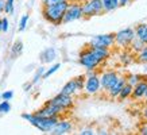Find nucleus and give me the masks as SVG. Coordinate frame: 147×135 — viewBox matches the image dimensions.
Masks as SVG:
<instances>
[{
  "label": "nucleus",
  "instance_id": "f257e3e1",
  "mask_svg": "<svg viewBox=\"0 0 147 135\" xmlns=\"http://www.w3.org/2000/svg\"><path fill=\"white\" fill-rule=\"evenodd\" d=\"M67 5H69L67 0L57 3V4L46 5V7L42 8V15L47 22L53 23L54 26H59V24H62V19L67 9Z\"/></svg>",
  "mask_w": 147,
  "mask_h": 135
},
{
  "label": "nucleus",
  "instance_id": "f03ea898",
  "mask_svg": "<svg viewBox=\"0 0 147 135\" xmlns=\"http://www.w3.org/2000/svg\"><path fill=\"white\" fill-rule=\"evenodd\" d=\"M22 117L26 119L27 122H30L32 126L36 127L42 132H50L55 127V124L59 122V116L43 117V116H38L35 113H23Z\"/></svg>",
  "mask_w": 147,
  "mask_h": 135
},
{
  "label": "nucleus",
  "instance_id": "7ed1b4c3",
  "mask_svg": "<svg viewBox=\"0 0 147 135\" xmlns=\"http://www.w3.org/2000/svg\"><path fill=\"white\" fill-rule=\"evenodd\" d=\"M81 66H84L86 70H96L97 66L101 63V61L94 55L92 51H90L89 47L84 49L80 53V59H78Z\"/></svg>",
  "mask_w": 147,
  "mask_h": 135
},
{
  "label": "nucleus",
  "instance_id": "20e7f679",
  "mask_svg": "<svg viewBox=\"0 0 147 135\" xmlns=\"http://www.w3.org/2000/svg\"><path fill=\"white\" fill-rule=\"evenodd\" d=\"M85 80H86V76H78L76 78H71L70 81H67L66 84L63 85V88L61 89V92L65 95H76L77 92L80 90H84L85 86Z\"/></svg>",
  "mask_w": 147,
  "mask_h": 135
},
{
  "label": "nucleus",
  "instance_id": "39448f33",
  "mask_svg": "<svg viewBox=\"0 0 147 135\" xmlns=\"http://www.w3.org/2000/svg\"><path fill=\"white\" fill-rule=\"evenodd\" d=\"M101 89V82H100V77L93 73V70H88L86 74V80H85L84 90L88 95H96Z\"/></svg>",
  "mask_w": 147,
  "mask_h": 135
},
{
  "label": "nucleus",
  "instance_id": "423d86ee",
  "mask_svg": "<svg viewBox=\"0 0 147 135\" xmlns=\"http://www.w3.org/2000/svg\"><path fill=\"white\" fill-rule=\"evenodd\" d=\"M101 12H104L102 0H88L82 5V15L85 18H92V16L100 15Z\"/></svg>",
  "mask_w": 147,
  "mask_h": 135
},
{
  "label": "nucleus",
  "instance_id": "0eeeda50",
  "mask_svg": "<svg viewBox=\"0 0 147 135\" xmlns=\"http://www.w3.org/2000/svg\"><path fill=\"white\" fill-rule=\"evenodd\" d=\"M135 39V30L132 28H123L115 34V43H117L121 47L131 46L132 41Z\"/></svg>",
  "mask_w": 147,
  "mask_h": 135
},
{
  "label": "nucleus",
  "instance_id": "6e6552de",
  "mask_svg": "<svg viewBox=\"0 0 147 135\" xmlns=\"http://www.w3.org/2000/svg\"><path fill=\"white\" fill-rule=\"evenodd\" d=\"M113 45H115V34H100V35H94L89 42V46L104 47V49H109Z\"/></svg>",
  "mask_w": 147,
  "mask_h": 135
},
{
  "label": "nucleus",
  "instance_id": "1a4fd4ad",
  "mask_svg": "<svg viewBox=\"0 0 147 135\" xmlns=\"http://www.w3.org/2000/svg\"><path fill=\"white\" fill-rule=\"evenodd\" d=\"M82 16H84V15H82V5L76 4V3H74V4H73V3H69L66 12L63 15L62 24H66V23L78 20V19H81Z\"/></svg>",
  "mask_w": 147,
  "mask_h": 135
},
{
  "label": "nucleus",
  "instance_id": "9d476101",
  "mask_svg": "<svg viewBox=\"0 0 147 135\" xmlns=\"http://www.w3.org/2000/svg\"><path fill=\"white\" fill-rule=\"evenodd\" d=\"M47 104H54V105H58V107L63 108V109H69L74 105V100L71 99L70 95H65L62 92H59L57 96H54L53 99H50L46 101Z\"/></svg>",
  "mask_w": 147,
  "mask_h": 135
},
{
  "label": "nucleus",
  "instance_id": "9b49d317",
  "mask_svg": "<svg viewBox=\"0 0 147 135\" xmlns=\"http://www.w3.org/2000/svg\"><path fill=\"white\" fill-rule=\"evenodd\" d=\"M65 109L58 105H54V104H47L45 103V105L42 108H39L36 112H34L38 116H43V117H49V116H59L61 113L63 112Z\"/></svg>",
  "mask_w": 147,
  "mask_h": 135
},
{
  "label": "nucleus",
  "instance_id": "f8f14e48",
  "mask_svg": "<svg viewBox=\"0 0 147 135\" xmlns=\"http://www.w3.org/2000/svg\"><path fill=\"white\" fill-rule=\"evenodd\" d=\"M119 78V74L113 70H109V72L102 73L101 77H100V82H101V89L108 90L113 84L116 82V80Z\"/></svg>",
  "mask_w": 147,
  "mask_h": 135
},
{
  "label": "nucleus",
  "instance_id": "ddd939ff",
  "mask_svg": "<svg viewBox=\"0 0 147 135\" xmlns=\"http://www.w3.org/2000/svg\"><path fill=\"white\" fill-rule=\"evenodd\" d=\"M125 82H127V78H125V77H120V76H119V78L116 80L115 84H113V85H112L111 88L107 90L108 95H109L111 97H113V99H115V97H117V96H119V93H120V90L123 89V86L125 85Z\"/></svg>",
  "mask_w": 147,
  "mask_h": 135
},
{
  "label": "nucleus",
  "instance_id": "4468645a",
  "mask_svg": "<svg viewBox=\"0 0 147 135\" xmlns=\"http://www.w3.org/2000/svg\"><path fill=\"white\" fill-rule=\"evenodd\" d=\"M71 123L69 120H59L55 124V127H54L53 130H51V132H53L54 135H62V134H67L69 131L71 130Z\"/></svg>",
  "mask_w": 147,
  "mask_h": 135
},
{
  "label": "nucleus",
  "instance_id": "2eb2a0df",
  "mask_svg": "<svg viewBox=\"0 0 147 135\" xmlns=\"http://www.w3.org/2000/svg\"><path fill=\"white\" fill-rule=\"evenodd\" d=\"M57 58V50L54 47H47L39 54V59L42 63H50Z\"/></svg>",
  "mask_w": 147,
  "mask_h": 135
},
{
  "label": "nucleus",
  "instance_id": "dca6fc26",
  "mask_svg": "<svg viewBox=\"0 0 147 135\" xmlns=\"http://www.w3.org/2000/svg\"><path fill=\"white\" fill-rule=\"evenodd\" d=\"M146 92H147V81L142 78V80L139 81L138 84L134 86L132 97H134V99H142V97H144Z\"/></svg>",
  "mask_w": 147,
  "mask_h": 135
},
{
  "label": "nucleus",
  "instance_id": "f3484780",
  "mask_svg": "<svg viewBox=\"0 0 147 135\" xmlns=\"http://www.w3.org/2000/svg\"><path fill=\"white\" fill-rule=\"evenodd\" d=\"M88 47H89L90 51H92V53H93L101 62L109 57V51H108V49H104V47H94V46H89V45H88Z\"/></svg>",
  "mask_w": 147,
  "mask_h": 135
},
{
  "label": "nucleus",
  "instance_id": "a211bd4d",
  "mask_svg": "<svg viewBox=\"0 0 147 135\" xmlns=\"http://www.w3.org/2000/svg\"><path fill=\"white\" fill-rule=\"evenodd\" d=\"M135 36L140 39L142 42L147 43V24L146 23H142V24H138L135 27Z\"/></svg>",
  "mask_w": 147,
  "mask_h": 135
},
{
  "label": "nucleus",
  "instance_id": "6ab92c4d",
  "mask_svg": "<svg viewBox=\"0 0 147 135\" xmlns=\"http://www.w3.org/2000/svg\"><path fill=\"white\" fill-rule=\"evenodd\" d=\"M132 90H134V86L129 85L128 82H125V85L123 86V89L120 90V93H119V100H125L128 99V97H131L132 96Z\"/></svg>",
  "mask_w": 147,
  "mask_h": 135
},
{
  "label": "nucleus",
  "instance_id": "aec40b11",
  "mask_svg": "<svg viewBox=\"0 0 147 135\" xmlns=\"http://www.w3.org/2000/svg\"><path fill=\"white\" fill-rule=\"evenodd\" d=\"M102 5L105 12H111L119 7V0H102Z\"/></svg>",
  "mask_w": 147,
  "mask_h": 135
},
{
  "label": "nucleus",
  "instance_id": "412c9836",
  "mask_svg": "<svg viewBox=\"0 0 147 135\" xmlns=\"http://www.w3.org/2000/svg\"><path fill=\"white\" fill-rule=\"evenodd\" d=\"M146 46V43L144 42H142L140 39H138L136 36H135V39L132 41V43H131V47H132V50H135L136 53H139L140 50H143V47Z\"/></svg>",
  "mask_w": 147,
  "mask_h": 135
},
{
  "label": "nucleus",
  "instance_id": "4be33fe9",
  "mask_svg": "<svg viewBox=\"0 0 147 135\" xmlns=\"http://www.w3.org/2000/svg\"><path fill=\"white\" fill-rule=\"evenodd\" d=\"M140 80H142V76H138V74H129V76L127 77V82L132 86L136 85Z\"/></svg>",
  "mask_w": 147,
  "mask_h": 135
},
{
  "label": "nucleus",
  "instance_id": "5701e85b",
  "mask_svg": "<svg viewBox=\"0 0 147 135\" xmlns=\"http://www.w3.org/2000/svg\"><path fill=\"white\" fill-rule=\"evenodd\" d=\"M23 50V43L20 41H16L12 46V55H19Z\"/></svg>",
  "mask_w": 147,
  "mask_h": 135
},
{
  "label": "nucleus",
  "instance_id": "b1692460",
  "mask_svg": "<svg viewBox=\"0 0 147 135\" xmlns=\"http://www.w3.org/2000/svg\"><path fill=\"white\" fill-rule=\"evenodd\" d=\"M45 72H46V68L45 66H40L39 69H38V72H36V74H35V77H34V80H32L31 84H35V82H38V81L40 80V78H43Z\"/></svg>",
  "mask_w": 147,
  "mask_h": 135
},
{
  "label": "nucleus",
  "instance_id": "393cba45",
  "mask_svg": "<svg viewBox=\"0 0 147 135\" xmlns=\"http://www.w3.org/2000/svg\"><path fill=\"white\" fill-rule=\"evenodd\" d=\"M59 68H61V63H55V65H53V66L50 68L49 70H46V72H45V74H43V78H49V77L51 76L53 73L57 72Z\"/></svg>",
  "mask_w": 147,
  "mask_h": 135
},
{
  "label": "nucleus",
  "instance_id": "a878e982",
  "mask_svg": "<svg viewBox=\"0 0 147 135\" xmlns=\"http://www.w3.org/2000/svg\"><path fill=\"white\" fill-rule=\"evenodd\" d=\"M9 109H11V105H9L8 100H4L3 103H0V113H7L9 112Z\"/></svg>",
  "mask_w": 147,
  "mask_h": 135
},
{
  "label": "nucleus",
  "instance_id": "bb28decb",
  "mask_svg": "<svg viewBox=\"0 0 147 135\" xmlns=\"http://www.w3.org/2000/svg\"><path fill=\"white\" fill-rule=\"evenodd\" d=\"M27 22H28V14L23 15L22 19H20V23H19V31H24V28L27 26Z\"/></svg>",
  "mask_w": 147,
  "mask_h": 135
},
{
  "label": "nucleus",
  "instance_id": "cd10ccee",
  "mask_svg": "<svg viewBox=\"0 0 147 135\" xmlns=\"http://www.w3.org/2000/svg\"><path fill=\"white\" fill-rule=\"evenodd\" d=\"M138 54H139V61H140V62H146L147 63V46H144L143 50H140Z\"/></svg>",
  "mask_w": 147,
  "mask_h": 135
},
{
  "label": "nucleus",
  "instance_id": "c85d7f7f",
  "mask_svg": "<svg viewBox=\"0 0 147 135\" xmlns=\"http://www.w3.org/2000/svg\"><path fill=\"white\" fill-rule=\"evenodd\" d=\"M61 1H65V0H42V5L46 7V5L57 4V3H61Z\"/></svg>",
  "mask_w": 147,
  "mask_h": 135
},
{
  "label": "nucleus",
  "instance_id": "c756f323",
  "mask_svg": "<svg viewBox=\"0 0 147 135\" xmlns=\"http://www.w3.org/2000/svg\"><path fill=\"white\" fill-rule=\"evenodd\" d=\"M12 96H13L12 90H7V92H4V93H1V99L3 100H9V99H12Z\"/></svg>",
  "mask_w": 147,
  "mask_h": 135
},
{
  "label": "nucleus",
  "instance_id": "7c9ffc66",
  "mask_svg": "<svg viewBox=\"0 0 147 135\" xmlns=\"http://www.w3.org/2000/svg\"><path fill=\"white\" fill-rule=\"evenodd\" d=\"M1 23H3V32H7L8 31V27H9V23H8V19L7 18H3L1 19Z\"/></svg>",
  "mask_w": 147,
  "mask_h": 135
},
{
  "label": "nucleus",
  "instance_id": "2f4dec72",
  "mask_svg": "<svg viewBox=\"0 0 147 135\" xmlns=\"http://www.w3.org/2000/svg\"><path fill=\"white\" fill-rule=\"evenodd\" d=\"M81 135H93L94 134V131L93 130H89V128H86V130H82L80 132Z\"/></svg>",
  "mask_w": 147,
  "mask_h": 135
},
{
  "label": "nucleus",
  "instance_id": "473e14b6",
  "mask_svg": "<svg viewBox=\"0 0 147 135\" xmlns=\"http://www.w3.org/2000/svg\"><path fill=\"white\" fill-rule=\"evenodd\" d=\"M128 3H131V0H119V7H124Z\"/></svg>",
  "mask_w": 147,
  "mask_h": 135
},
{
  "label": "nucleus",
  "instance_id": "72a5a7b5",
  "mask_svg": "<svg viewBox=\"0 0 147 135\" xmlns=\"http://www.w3.org/2000/svg\"><path fill=\"white\" fill-rule=\"evenodd\" d=\"M4 8H5V1L0 0V11H4Z\"/></svg>",
  "mask_w": 147,
  "mask_h": 135
},
{
  "label": "nucleus",
  "instance_id": "f704fd0d",
  "mask_svg": "<svg viewBox=\"0 0 147 135\" xmlns=\"http://www.w3.org/2000/svg\"><path fill=\"white\" fill-rule=\"evenodd\" d=\"M140 134H142V135H147V126H143L142 128H140Z\"/></svg>",
  "mask_w": 147,
  "mask_h": 135
},
{
  "label": "nucleus",
  "instance_id": "c9c22d12",
  "mask_svg": "<svg viewBox=\"0 0 147 135\" xmlns=\"http://www.w3.org/2000/svg\"><path fill=\"white\" fill-rule=\"evenodd\" d=\"M143 116H144V119H146V120H147V108H146V109H144V112H143Z\"/></svg>",
  "mask_w": 147,
  "mask_h": 135
},
{
  "label": "nucleus",
  "instance_id": "e433bc0d",
  "mask_svg": "<svg viewBox=\"0 0 147 135\" xmlns=\"http://www.w3.org/2000/svg\"><path fill=\"white\" fill-rule=\"evenodd\" d=\"M3 30V23H1V19H0V31Z\"/></svg>",
  "mask_w": 147,
  "mask_h": 135
},
{
  "label": "nucleus",
  "instance_id": "4c0bfd02",
  "mask_svg": "<svg viewBox=\"0 0 147 135\" xmlns=\"http://www.w3.org/2000/svg\"><path fill=\"white\" fill-rule=\"evenodd\" d=\"M144 97H146V99H147V92H146V95H144Z\"/></svg>",
  "mask_w": 147,
  "mask_h": 135
},
{
  "label": "nucleus",
  "instance_id": "58836bf2",
  "mask_svg": "<svg viewBox=\"0 0 147 135\" xmlns=\"http://www.w3.org/2000/svg\"><path fill=\"white\" fill-rule=\"evenodd\" d=\"M0 97H1V93H0Z\"/></svg>",
  "mask_w": 147,
  "mask_h": 135
},
{
  "label": "nucleus",
  "instance_id": "ea45409f",
  "mask_svg": "<svg viewBox=\"0 0 147 135\" xmlns=\"http://www.w3.org/2000/svg\"><path fill=\"white\" fill-rule=\"evenodd\" d=\"M146 46H147V43H146Z\"/></svg>",
  "mask_w": 147,
  "mask_h": 135
}]
</instances>
